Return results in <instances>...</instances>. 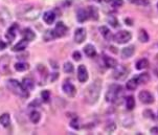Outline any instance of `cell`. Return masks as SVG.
I'll return each mask as SVG.
<instances>
[{"mask_svg":"<svg viewBox=\"0 0 158 135\" xmlns=\"http://www.w3.org/2000/svg\"><path fill=\"white\" fill-rule=\"evenodd\" d=\"M101 90H102L101 80H95L93 83H91L87 87L86 90H85V93H84V98L86 103H88V104H90V105L95 104L101 95Z\"/></svg>","mask_w":158,"mask_h":135,"instance_id":"1","label":"cell"},{"mask_svg":"<svg viewBox=\"0 0 158 135\" xmlns=\"http://www.w3.org/2000/svg\"><path fill=\"white\" fill-rule=\"evenodd\" d=\"M16 13H17V16L20 19L34 21V20H36V19H38L41 11H40V9H38V7L34 6V5H31V4H25V5H21L20 7H18Z\"/></svg>","mask_w":158,"mask_h":135,"instance_id":"2","label":"cell"},{"mask_svg":"<svg viewBox=\"0 0 158 135\" xmlns=\"http://www.w3.org/2000/svg\"><path fill=\"white\" fill-rule=\"evenodd\" d=\"M124 98V89L118 84H112L109 86L106 92L105 99L111 104H119Z\"/></svg>","mask_w":158,"mask_h":135,"instance_id":"3","label":"cell"},{"mask_svg":"<svg viewBox=\"0 0 158 135\" xmlns=\"http://www.w3.org/2000/svg\"><path fill=\"white\" fill-rule=\"evenodd\" d=\"M6 86L13 93L18 96H20V98L26 99L29 96V92L23 87V85L21 84V83L18 82L17 80H14V79L9 80L6 82Z\"/></svg>","mask_w":158,"mask_h":135,"instance_id":"4","label":"cell"},{"mask_svg":"<svg viewBox=\"0 0 158 135\" xmlns=\"http://www.w3.org/2000/svg\"><path fill=\"white\" fill-rule=\"evenodd\" d=\"M112 39L116 43H118V44H125V43H128L132 39V34L128 31H120L115 34L112 37Z\"/></svg>","mask_w":158,"mask_h":135,"instance_id":"5","label":"cell"},{"mask_svg":"<svg viewBox=\"0 0 158 135\" xmlns=\"http://www.w3.org/2000/svg\"><path fill=\"white\" fill-rule=\"evenodd\" d=\"M113 78L117 81H123L128 77V69L124 65H116L114 67Z\"/></svg>","mask_w":158,"mask_h":135,"instance_id":"6","label":"cell"},{"mask_svg":"<svg viewBox=\"0 0 158 135\" xmlns=\"http://www.w3.org/2000/svg\"><path fill=\"white\" fill-rule=\"evenodd\" d=\"M138 99L143 104L150 105L154 102V95L148 90H143L138 94Z\"/></svg>","mask_w":158,"mask_h":135,"instance_id":"7","label":"cell"},{"mask_svg":"<svg viewBox=\"0 0 158 135\" xmlns=\"http://www.w3.org/2000/svg\"><path fill=\"white\" fill-rule=\"evenodd\" d=\"M86 37H87L86 29L80 27V28H77L76 31V33H74V41H76V43H77V44H81V43L85 41Z\"/></svg>","mask_w":158,"mask_h":135,"instance_id":"8","label":"cell"},{"mask_svg":"<svg viewBox=\"0 0 158 135\" xmlns=\"http://www.w3.org/2000/svg\"><path fill=\"white\" fill-rule=\"evenodd\" d=\"M55 34L57 37H64L68 32V27L65 25L63 22H58L56 24V27H55Z\"/></svg>","mask_w":158,"mask_h":135,"instance_id":"9","label":"cell"},{"mask_svg":"<svg viewBox=\"0 0 158 135\" xmlns=\"http://www.w3.org/2000/svg\"><path fill=\"white\" fill-rule=\"evenodd\" d=\"M63 91L68 96H74L77 93V89L74 87V85L71 82H68V81H66L63 84Z\"/></svg>","mask_w":158,"mask_h":135,"instance_id":"10","label":"cell"},{"mask_svg":"<svg viewBox=\"0 0 158 135\" xmlns=\"http://www.w3.org/2000/svg\"><path fill=\"white\" fill-rule=\"evenodd\" d=\"M77 79L81 83H85L88 80V71L85 65H80L77 68Z\"/></svg>","mask_w":158,"mask_h":135,"instance_id":"11","label":"cell"},{"mask_svg":"<svg viewBox=\"0 0 158 135\" xmlns=\"http://www.w3.org/2000/svg\"><path fill=\"white\" fill-rule=\"evenodd\" d=\"M134 53H135V47L133 45H130V46H127L122 49V57L124 59H128L134 55Z\"/></svg>","mask_w":158,"mask_h":135,"instance_id":"12","label":"cell"},{"mask_svg":"<svg viewBox=\"0 0 158 135\" xmlns=\"http://www.w3.org/2000/svg\"><path fill=\"white\" fill-rule=\"evenodd\" d=\"M56 14L53 12H52V11H48V12L46 13H44V15H43V20H44V22L45 23H47V24H52L53 22H55V20H56Z\"/></svg>","mask_w":158,"mask_h":135,"instance_id":"13","label":"cell"},{"mask_svg":"<svg viewBox=\"0 0 158 135\" xmlns=\"http://www.w3.org/2000/svg\"><path fill=\"white\" fill-rule=\"evenodd\" d=\"M17 28H18V25L16 23H14L9 28V31H7V33H6V39L9 40V41L12 42L16 38V32H17Z\"/></svg>","mask_w":158,"mask_h":135,"instance_id":"14","label":"cell"},{"mask_svg":"<svg viewBox=\"0 0 158 135\" xmlns=\"http://www.w3.org/2000/svg\"><path fill=\"white\" fill-rule=\"evenodd\" d=\"M88 18H89V16H88V12L86 10L80 9L77 12V21H79V22H81V23L85 22Z\"/></svg>","mask_w":158,"mask_h":135,"instance_id":"15","label":"cell"},{"mask_svg":"<svg viewBox=\"0 0 158 135\" xmlns=\"http://www.w3.org/2000/svg\"><path fill=\"white\" fill-rule=\"evenodd\" d=\"M84 53L85 55L89 58H94L96 56V50H95V47L93 46L92 44H87L86 46L84 47Z\"/></svg>","mask_w":158,"mask_h":135,"instance_id":"16","label":"cell"},{"mask_svg":"<svg viewBox=\"0 0 158 135\" xmlns=\"http://www.w3.org/2000/svg\"><path fill=\"white\" fill-rule=\"evenodd\" d=\"M27 44H28V41L25 39H22L21 41H19L17 44L13 47V51H22L27 47Z\"/></svg>","mask_w":158,"mask_h":135,"instance_id":"17","label":"cell"},{"mask_svg":"<svg viewBox=\"0 0 158 135\" xmlns=\"http://www.w3.org/2000/svg\"><path fill=\"white\" fill-rule=\"evenodd\" d=\"M104 63H105V65L108 68H114L117 65V61L108 56H104Z\"/></svg>","mask_w":158,"mask_h":135,"instance_id":"18","label":"cell"},{"mask_svg":"<svg viewBox=\"0 0 158 135\" xmlns=\"http://www.w3.org/2000/svg\"><path fill=\"white\" fill-rule=\"evenodd\" d=\"M22 85L27 91H31V90H33L35 87V82L31 78H25V79H23L22 81Z\"/></svg>","mask_w":158,"mask_h":135,"instance_id":"19","label":"cell"},{"mask_svg":"<svg viewBox=\"0 0 158 135\" xmlns=\"http://www.w3.org/2000/svg\"><path fill=\"white\" fill-rule=\"evenodd\" d=\"M87 12H88V16L91 19H93V20H98V11L95 6H92V5L88 6Z\"/></svg>","mask_w":158,"mask_h":135,"instance_id":"20","label":"cell"},{"mask_svg":"<svg viewBox=\"0 0 158 135\" xmlns=\"http://www.w3.org/2000/svg\"><path fill=\"white\" fill-rule=\"evenodd\" d=\"M100 32H101V35L103 36L104 39H106V40H111L112 39L111 31L108 27H107V26H101V27H100Z\"/></svg>","mask_w":158,"mask_h":135,"instance_id":"21","label":"cell"},{"mask_svg":"<svg viewBox=\"0 0 158 135\" xmlns=\"http://www.w3.org/2000/svg\"><path fill=\"white\" fill-rule=\"evenodd\" d=\"M149 39H150V37H149V34L147 33V31L141 28L140 31L138 32V40L141 43H147L149 41Z\"/></svg>","mask_w":158,"mask_h":135,"instance_id":"22","label":"cell"},{"mask_svg":"<svg viewBox=\"0 0 158 135\" xmlns=\"http://www.w3.org/2000/svg\"><path fill=\"white\" fill-rule=\"evenodd\" d=\"M149 66V61L148 59L146 58H143L140 59V60H138L137 62H136V69L137 70H143V69H146L147 67Z\"/></svg>","mask_w":158,"mask_h":135,"instance_id":"23","label":"cell"},{"mask_svg":"<svg viewBox=\"0 0 158 135\" xmlns=\"http://www.w3.org/2000/svg\"><path fill=\"white\" fill-rule=\"evenodd\" d=\"M22 35H23V39L27 40V41H31V40H34L35 37H36V35H35V33L31 28H25L23 31Z\"/></svg>","mask_w":158,"mask_h":135,"instance_id":"24","label":"cell"},{"mask_svg":"<svg viewBox=\"0 0 158 135\" xmlns=\"http://www.w3.org/2000/svg\"><path fill=\"white\" fill-rule=\"evenodd\" d=\"M55 38H57V36H56V34H55V31H52V29H47L43 35V39H44V41H46V42L52 41Z\"/></svg>","mask_w":158,"mask_h":135,"instance_id":"25","label":"cell"},{"mask_svg":"<svg viewBox=\"0 0 158 135\" xmlns=\"http://www.w3.org/2000/svg\"><path fill=\"white\" fill-rule=\"evenodd\" d=\"M0 124L4 127V128H7L10 125V117L7 113H4L0 116Z\"/></svg>","mask_w":158,"mask_h":135,"instance_id":"26","label":"cell"},{"mask_svg":"<svg viewBox=\"0 0 158 135\" xmlns=\"http://www.w3.org/2000/svg\"><path fill=\"white\" fill-rule=\"evenodd\" d=\"M135 78H136V80H137L138 84H146V83H148L150 81V75H149V74H146V72L139 74Z\"/></svg>","mask_w":158,"mask_h":135,"instance_id":"27","label":"cell"},{"mask_svg":"<svg viewBox=\"0 0 158 135\" xmlns=\"http://www.w3.org/2000/svg\"><path fill=\"white\" fill-rule=\"evenodd\" d=\"M135 107V99H134V96L132 95H129L127 99H126V108L128 110H133Z\"/></svg>","mask_w":158,"mask_h":135,"instance_id":"28","label":"cell"},{"mask_svg":"<svg viewBox=\"0 0 158 135\" xmlns=\"http://www.w3.org/2000/svg\"><path fill=\"white\" fill-rule=\"evenodd\" d=\"M138 82H137V80H136V78H133V79H131L130 81H128V83H127V89L128 90H135L136 88L138 87Z\"/></svg>","mask_w":158,"mask_h":135,"instance_id":"29","label":"cell"},{"mask_svg":"<svg viewBox=\"0 0 158 135\" xmlns=\"http://www.w3.org/2000/svg\"><path fill=\"white\" fill-rule=\"evenodd\" d=\"M40 118H41V114L38 111H33L29 114V120L34 124H38L40 121Z\"/></svg>","mask_w":158,"mask_h":135,"instance_id":"30","label":"cell"},{"mask_svg":"<svg viewBox=\"0 0 158 135\" xmlns=\"http://www.w3.org/2000/svg\"><path fill=\"white\" fill-rule=\"evenodd\" d=\"M29 68V65L27 63H24V62H19V63L15 64V69L17 71H25Z\"/></svg>","mask_w":158,"mask_h":135,"instance_id":"31","label":"cell"},{"mask_svg":"<svg viewBox=\"0 0 158 135\" xmlns=\"http://www.w3.org/2000/svg\"><path fill=\"white\" fill-rule=\"evenodd\" d=\"M130 3L136 4V5H141V6H147L150 4V0H128Z\"/></svg>","mask_w":158,"mask_h":135,"instance_id":"32","label":"cell"},{"mask_svg":"<svg viewBox=\"0 0 158 135\" xmlns=\"http://www.w3.org/2000/svg\"><path fill=\"white\" fill-rule=\"evenodd\" d=\"M105 1L110 3L113 7H119L124 4V0H105Z\"/></svg>","mask_w":158,"mask_h":135,"instance_id":"33","label":"cell"},{"mask_svg":"<svg viewBox=\"0 0 158 135\" xmlns=\"http://www.w3.org/2000/svg\"><path fill=\"white\" fill-rule=\"evenodd\" d=\"M63 69H64V71H65L66 74H71V72L73 71V65H72L70 62H66V63L64 64V66H63Z\"/></svg>","mask_w":158,"mask_h":135,"instance_id":"34","label":"cell"},{"mask_svg":"<svg viewBox=\"0 0 158 135\" xmlns=\"http://www.w3.org/2000/svg\"><path fill=\"white\" fill-rule=\"evenodd\" d=\"M108 22L109 24H111V26H113V27H118V20H117V18L114 17V16H109Z\"/></svg>","mask_w":158,"mask_h":135,"instance_id":"35","label":"cell"},{"mask_svg":"<svg viewBox=\"0 0 158 135\" xmlns=\"http://www.w3.org/2000/svg\"><path fill=\"white\" fill-rule=\"evenodd\" d=\"M41 96H42V99H43V101L45 103H48V102H49V99H50V92L48 90L42 91Z\"/></svg>","mask_w":158,"mask_h":135,"instance_id":"36","label":"cell"},{"mask_svg":"<svg viewBox=\"0 0 158 135\" xmlns=\"http://www.w3.org/2000/svg\"><path fill=\"white\" fill-rule=\"evenodd\" d=\"M115 129H116V126H115L114 123H110V124H108V125L106 126V131L108 132V133H112Z\"/></svg>","mask_w":158,"mask_h":135,"instance_id":"37","label":"cell"},{"mask_svg":"<svg viewBox=\"0 0 158 135\" xmlns=\"http://www.w3.org/2000/svg\"><path fill=\"white\" fill-rule=\"evenodd\" d=\"M70 126L72 127L73 129H76V130H77V129L80 128V126H79V120L76 117L74 120H71V123H70Z\"/></svg>","mask_w":158,"mask_h":135,"instance_id":"38","label":"cell"},{"mask_svg":"<svg viewBox=\"0 0 158 135\" xmlns=\"http://www.w3.org/2000/svg\"><path fill=\"white\" fill-rule=\"evenodd\" d=\"M143 115H144V117H149V118H152V120H154V114L152 113L151 110H144V112H143Z\"/></svg>","mask_w":158,"mask_h":135,"instance_id":"39","label":"cell"},{"mask_svg":"<svg viewBox=\"0 0 158 135\" xmlns=\"http://www.w3.org/2000/svg\"><path fill=\"white\" fill-rule=\"evenodd\" d=\"M72 58H73L76 61H80V60H81V59H82L81 53H80V51H74L73 55H72Z\"/></svg>","mask_w":158,"mask_h":135,"instance_id":"40","label":"cell"},{"mask_svg":"<svg viewBox=\"0 0 158 135\" xmlns=\"http://www.w3.org/2000/svg\"><path fill=\"white\" fill-rule=\"evenodd\" d=\"M151 133H152V134H156V135H158V126L154 127V128H152V129H151Z\"/></svg>","mask_w":158,"mask_h":135,"instance_id":"41","label":"cell"},{"mask_svg":"<svg viewBox=\"0 0 158 135\" xmlns=\"http://www.w3.org/2000/svg\"><path fill=\"white\" fill-rule=\"evenodd\" d=\"M5 47H6V44H5L3 41H1V40H0V49H4Z\"/></svg>","mask_w":158,"mask_h":135,"instance_id":"42","label":"cell"},{"mask_svg":"<svg viewBox=\"0 0 158 135\" xmlns=\"http://www.w3.org/2000/svg\"><path fill=\"white\" fill-rule=\"evenodd\" d=\"M154 74H155V75L158 78V64L156 66H155V68H154Z\"/></svg>","mask_w":158,"mask_h":135,"instance_id":"43","label":"cell"},{"mask_svg":"<svg viewBox=\"0 0 158 135\" xmlns=\"http://www.w3.org/2000/svg\"><path fill=\"white\" fill-rule=\"evenodd\" d=\"M93 1L98 2V3H101V2H103V1H104V0H93Z\"/></svg>","mask_w":158,"mask_h":135,"instance_id":"44","label":"cell"},{"mask_svg":"<svg viewBox=\"0 0 158 135\" xmlns=\"http://www.w3.org/2000/svg\"><path fill=\"white\" fill-rule=\"evenodd\" d=\"M157 120H158V112H157Z\"/></svg>","mask_w":158,"mask_h":135,"instance_id":"45","label":"cell"},{"mask_svg":"<svg viewBox=\"0 0 158 135\" xmlns=\"http://www.w3.org/2000/svg\"><path fill=\"white\" fill-rule=\"evenodd\" d=\"M157 7H158V5H157Z\"/></svg>","mask_w":158,"mask_h":135,"instance_id":"46","label":"cell"}]
</instances>
